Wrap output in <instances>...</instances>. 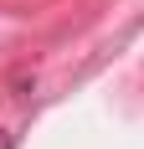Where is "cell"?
<instances>
[{
    "label": "cell",
    "mask_w": 144,
    "mask_h": 149,
    "mask_svg": "<svg viewBox=\"0 0 144 149\" xmlns=\"http://www.w3.org/2000/svg\"><path fill=\"white\" fill-rule=\"evenodd\" d=\"M0 149H15V134H5V129H0Z\"/></svg>",
    "instance_id": "6da1fadb"
}]
</instances>
